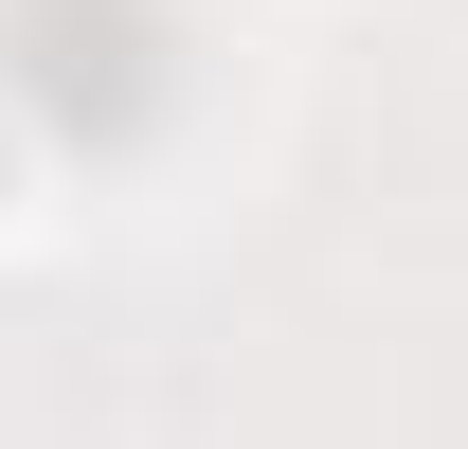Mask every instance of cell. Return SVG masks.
I'll use <instances>...</instances> for the list:
<instances>
[{"instance_id":"1","label":"cell","mask_w":468,"mask_h":449,"mask_svg":"<svg viewBox=\"0 0 468 449\" xmlns=\"http://www.w3.org/2000/svg\"><path fill=\"white\" fill-rule=\"evenodd\" d=\"M0 180H18V162H0Z\"/></svg>"}]
</instances>
